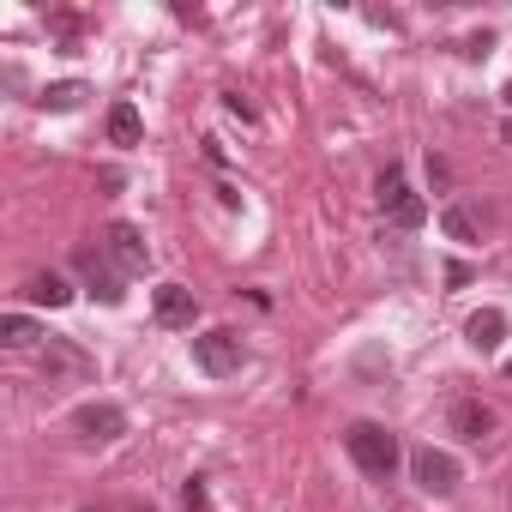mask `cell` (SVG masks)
Returning a JSON list of instances; mask_svg holds the SVG:
<instances>
[{
	"label": "cell",
	"instance_id": "8",
	"mask_svg": "<svg viewBox=\"0 0 512 512\" xmlns=\"http://www.w3.org/2000/svg\"><path fill=\"white\" fill-rule=\"evenodd\" d=\"M446 422H452V434H458V440H476V446L494 434V410H488L482 398H458V404L446 410Z\"/></svg>",
	"mask_w": 512,
	"mask_h": 512
},
{
	"label": "cell",
	"instance_id": "10",
	"mask_svg": "<svg viewBox=\"0 0 512 512\" xmlns=\"http://www.w3.org/2000/svg\"><path fill=\"white\" fill-rule=\"evenodd\" d=\"M151 308H157L163 326H193V314H199V302H193L187 284H157L151 290Z\"/></svg>",
	"mask_w": 512,
	"mask_h": 512
},
{
	"label": "cell",
	"instance_id": "7",
	"mask_svg": "<svg viewBox=\"0 0 512 512\" xmlns=\"http://www.w3.org/2000/svg\"><path fill=\"white\" fill-rule=\"evenodd\" d=\"M103 253H109L121 272H145L151 266V247H145V229L139 223H109L103 229Z\"/></svg>",
	"mask_w": 512,
	"mask_h": 512
},
{
	"label": "cell",
	"instance_id": "13",
	"mask_svg": "<svg viewBox=\"0 0 512 512\" xmlns=\"http://www.w3.org/2000/svg\"><path fill=\"white\" fill-rule=\"evenodd\" d=\"M464 338H470L476 350H494V344L506 338V314H500V308H482V314H470V320H464Z\"/></svg>",
	"mask_w": 512,
	"mask_h": 512
},
{
	"label": "cell",
	"instance_id": "3",
	"mask_svg": "<svg viewBox=\"0 0 512 512\" xmlns=\"http://www.w3.org/2000/svg\"><path fill=\"white\" fill-rule=\"evenodd\" d=\"M410 476H416L422 494H440V500H446V494L464 482V464H458L452 452H440V446H416V452H410Z\"/></svg>",
	"mask_w": 512,
	"mask_h": 512
},
{
	"label": "cell",
	"instance_id": "14",
	"mask_svg": "<svg viewBox=\"0 0 512 512\" xmlns=\"http://www.w3.org/2000/svg\"><path fill=\"white\" fill-rule=\"evenodd\" d=\"M139 133H145L139 109H133V103H115V109H109V139H115V145H139Z\"/></svg>",
	"mask_w": 512,
	"mask_h": 512
},
{
	"label": "cell",
	"instance_id": "11",
	"mask_svg": "<svg viewBox=\"0 0 512 512\" xmlns=\"http://www.w3.org/2000/svg\"><path fill=\"white\" fill-rule=\"evenodd\" d=\"M25 302H37V308H67V302H73V284H67L61 272H31V278H25Z\"/></svg>",
	"mask_w": 512,
	"mask_h": 512
},
{
	"label": "cell",
	"instance_id": "4",
	"mask_svg": "<svg viewBox=\"0 0 512 512\" xmlns=\"http://www.w3.org/2000/svg\"><path fill=\"white\" fill-rule=\"evenodd\" d=\"M193 362L211 374V380H229V374H241V362H247V350H241V338L235 332H199L193 338Z\"/></svg>",
	"mask_w": 512,
	"mask_h": 512
},
{
	"label": "cell",
	"instance_id": "2",
	"mask_svg": "<svg viewBox=\"0 0 512 512\" xmlns=\"http://www.w3.org/2000/svg\"><path fill=\"white\" fill-rule=\"evenodd\" d=\"M67 428H73L85 446H109V440H121V434H127V410H121V404L91 398V404H79V410L67 416Z\"/></svg>",
	"mask_w": 512,
	"mask_h": 512
},
{
	"label": "cell",
	"instance_id": "1",
	"mask_svg": "<svg viewBox=\"0 0 512 512\" xmlns=\"http://www.w3.org/2000/svg\"><path fill=\"white\" fill-rule=\"evenodd\" d=\"M344 446H350V458H356V470L362 476H374V482H386L392 470H398V434L392 428H380V422H356L350 434H344Z\"/></svg>",
	"mask_w": 512,
	"mask_h": 512
},
{
	"label": "cell",
	"instance_id": "18",
	"mask_svg": "<svg viewBox=\"0 0 512 512\" xmlns=\"http://www.w3.org/2000/svg\"><path fill=\"white\" fill-rule=\"evenodd\" d=\"M181 500H187V512H205V488H199V482H187V494H181Z\"/></svg>",
	"mask_w": 512,
	"mask_h": 512
},
{
	"label": "cell",
	"instance_id": "6",
	"mask_svg": "<svg viewBox=\"0 0 512 512\" xmlns=\"http://www.w3.org/2000/svg\"><path fill=\"white\" fill-rule=\"evenodd\" d=\"M43 374H49V386H67V380H91L97 362H91L73 338H49V344H43Z\"/></svg>",
	"mask_w": 512,
	"mask_h": 512
},
{
	"label": "cell",
	"instance_id": "21",
	"mask_svg": "<svg viewBox=\"0 0 512 512\" xmlns=\"http://www.w3.org/2000/svg\"><path fill=\"white\" fill-rule=\"evenodd\" d=\"M506 380H512V362H506Z\"/></svg>",
	"mask_w": 512,
	"mask_h": 512
},
{
	"label": "cell",
	"instance_id": "20",
	"mask_svg": "<svg viewBox=\"0 0 512 512\" xmlns=\"http://www.w3.org/2000/svg\"><path fill=\"white\" fill-rule=\"evenodd\" d=\"M506 103H512V85H506Z\"/></svg>",
	"mask_w": 512,
	"mask_h": 512
},
{
	"label": "cell",
	"instance_id": "16",
	"mask_svg": "<svg viewBox=\"0 0 512 512\" xmlns=\"http://www.w3.org/2000/svg\"><path fill=\"white\" fill-rule=\"evenodd\" d=\"M79 97H85V85L79 79H61V85L43 91V109H79Z\"/></svg>",
	"mask_w": 512,
	"mask_h": 512
},
{
	"label": "cell",
	"instance_id": "9",
	"mask_svg": "<svg viewBox=\"0 0 512 512\" xmlns=\"http://www.w3.org/2000/svg\"><path fill=\"white\" fill-rule=\"evenodd\" d=\"M79 272H85V284H91V296H97V302H109V308H115V302L127 296V290H121V278H115V272H109V260H103V247H79Z\"/></svg>",
	"mask_w": 512,
	"mask_h": 512
},
{
	"label": "cell",
	"instance_id": "17",
	"mask_svg": "<svg viewBox=\"0 0 512 512\" xmlns=\"http://www.w3.org/2000/svg\"><path fill=\"white\" fill-rule=\"evenodd\" d=\"M488 49H494V37H488V31H476V37H464V55H470V61H482Z\"/></svg>",
	"mask_w": 512,
	"mask_h": 512
},
{
	"label": "cell",
	"instance_id": "15",
	"mask_svg": "<svg viewBox=\"0 0 512 512\" xmlns=\"http://www.w3.org/2000/svg\"><path fill=\"white\" fill-rule=\"evenodd\" d=\"M43 332H37V320H25V314H7V320H0V344H7V350H31Z\"/></svg>",
	"mask_w": 512,
	"mask_h": 512
},
{
	"label": "cell",
	"instance_id": "5",
	"mask_svg": "<svg viewBox=\"0 0 512 512\" xmlns=\"http://www.w3.org/2000/svg\"><path fill=\"white\" fill-rule=\"evenodd\" d=\"M380 211H386L398 229H422V223H428V205L404 187V169H398V163L380 175Z\"/></svg>",
	"mask_w": 512,
	"mask_h": 512
},
{
	"label": "cell",
	"instance_id": "12",
	"mask_svg": "<svg viewBox=\"0 0 512 512\" xmlns=\"http://www.w3.org/2000/svg\"><path fill=\"white\" fill-rule=\"evenodd\" d=\"M440 229H446L458 247H476V241H482V217H476V205H446V211H440Z\"/></svg>",
	"mask_w": 512,
	"mask_h": 512
},
{
	"label": "cell",
	"instance_id": "19",
	"mask_svg": "<svg viewBox=\"0 0 512 512\" xmlns=\"http://www.w3.org/2000/svg\"><path fill=\"white\" fill-rule=\"evenodd\" d=\"M500 139H506V145H512V115H506V127H500Z\"/></svg>",
	"mask_w": 512,
	"mask_h": 512
}]
</instances>
